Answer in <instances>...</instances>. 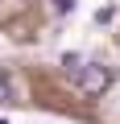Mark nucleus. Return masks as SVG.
Wrapping results in <instances>:
<instances>
[{
  "mask_svg": "<svg viewBox=\"0 0 120 124\" xmlns=\"http://www.w3.org/2000/svg\"><path fill=\"white\" fill-rule=\"evenodd\" d=\"M75 8V0H54V13H71Z\"/></svg>",
  "mask_w": 120,
  "mask_h": 124,
  "instance_id": "2",
  "label": "nucleus"
},
{
  "mask_svg": "<svg viewBox=\"0 0 120 124\" xmlns=\"http://www.w3.org/2000/svg\"><path fill=\"white\" fill-rule=\"evenodd\" d=\"M0 99H8V75L0 70Z\"/></svg>",
  "mask_w": 120,
  "mask_h": 124,
  "instance_id": "3",
  "label": "nucleus"
},
{
  "mask_svg": "<svg viewBox=\"0 0 120 124\" xmlns=\"http://www.w3.org/2000/svg\"><path fill=\"white\" fill-rule=\"evenodd\" d=\"M75 83H79L83 95H104L112 87V75H108V66H99V62H87V66H75Z\"/></svg>",
  "mask_w": 120,
  "mask_h": 124,
  "instance_id": "1",
  "label": "nucleus"
},
{
  "mask_svg": "<svg viewBox=\"0 0 120 124\" xmlns=\"http://www.w3.org/2000/svg\"><path fill=\"white\" fill-rule=\"evenodd\" d=\"M0 124H8V120H0Z\"/></svg>",
  "mask_w": 120,
  "mask_h": 124,
  "instance_id": "4",
  "label": "nucleus"
}]
</instances>
